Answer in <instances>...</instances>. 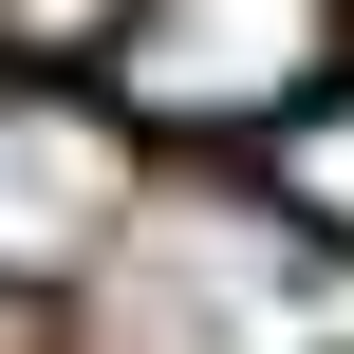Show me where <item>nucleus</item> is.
Wrapping results in <instances>:
<instances>
[{
	"label": "nucleus",
	"instance_id": "1",
	"mask_svg": "<svg viewBox=\"0 0 354 354\" xmlns=\"http://www.w3.org/2000/svg\"><path fill=\"white\" fill-rule=\"evenodd\" d=\"M75 299H93V354H336V261L243 187H131Z\"/></svg>",
	"mask_w": 354,
	"mask_h": 354
},
{
	"label": "nucleus",
	"instance_id": "2",
	"mask_svg": "<svg viewBox=\"0 0 354 354\" xmlns=\"http://www.w3.org/2000/svg\"><path fill=\"white\" fill-rule=\"evenodd\" d=\"M336 75H354V0H112L93 19V112L187 131V149H261Z\"/></svg>",
	"mask_w": 354,
	"mask_h": 354
},
{
	"label": "nucleus",
	"instance_id": "3",
	"mask_svg": "<svg viewBox=\"0 0 354 354\" xmlns=\"http://www.w3.org/2000/svg\"><path fill=\"white\" fill-rule=\"evenodd\" d=\"M131 131L75 75H0V299H75V261L131 224Z\"/></svg>",
	"mask_w": 354,
	"mask_h": 354
},
{
	"label": "nucleus",
	"instance_id": "4",
	"mask_svg": "<svg viewBox=\"0 0 354 354\" xmlns=\"http://www.w3.org/2000/svg\"><path fill=\"white\" fill-rule=\"evenodd\" d=\"M261 205H280L317 261H354V75H336V93H299V112L261 131Z\"/></svg>",
	"mask_w": 354,
	"mask_h": 354
}]
</instances>
